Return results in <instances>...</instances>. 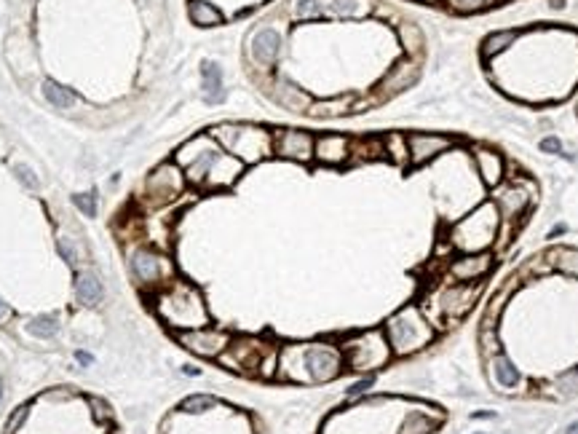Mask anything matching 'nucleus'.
I'll list each match as a JSON object with an SVG mask.
<instances>
[{
	"label": "nucleus",
	"mask_w": 578,
	"mask_h": 434,
	"mask_svg": "<svg viewBox=\"0 0 578 434\" xmlns=\"http://www.w3.org/2000/svg\"><path fill=\"white\" fill-rule=\"evenodd\" d=\"M340 348L330 343H289L278 351L276 376L295 383H327L343 370Z\"/></svg>",
	"instance_id": "f257e3e1"
},
{
	"label": "nucleus",
	"mask_w": 578,
	"mask_h": 434,
	"mask_svg": "<svg viewBox=\"0 0 578 434\" xmlns=\"http://www.w3.org/2000/svg\"><path fill=\"white\" fill-rule=\"evenodd\" d=\"M156 311L158 316L174 327L179 333L185 330H199L209 324V311L204 306L201 292L188 281H169L167 287L156 295Z\"/></svg>",
	"instance_id": "f03ea898"
},
{
	"label": "nucleus",
	"mask_w": 578,
	"mask_h": 434,
	"mask_svg": "<svg viewBox=\"0 0 578 434\" xmlns=\"http://www.w3.org/2000/svg\"><path fill=\"white\" fill-rule=\"evenodd\" d=\"M228 370H236L241 376H263L270 378L276 373L278 351L276 346L266 343L263 338H252V335H241V338H231V343L223 354L217 356Z\"/></svg>",
	"instance_id": "7ed1b4c3"
},
{
	"label": "nucleus",
	"mask_w": 578,
	"mask_h": 434,
	"mask_svg": "<svg viewBox=\"0 0 578 434\" xmlns=\"http://www.w3.org/2000/svg\"><path fill=\"white\" fill-rule=\"evenodd\" d=\"M211 137L244 164H257L273 153V134L249 123H220L211 129Z\"/></svg>",
	"instance_id": "20e7f679"
},
{
	"label": "nucleus",
	"mask_w": 578,
	"mask_h": 434,
	"mask_svg": "<svg viewBox=\"0 0 578 434\" xmlns=\"http://www.w3.org/2000/svg\"><path fill=\"white\" fill-rule=\"evenodd\" d=\"M386 338L394 354H412L434 341L431 322L423 316L418 306H404L386 322Z\"/></svg>",
	"instance_id": "39448f33"
},
{
	"label": "nucleus",
	"mask_w": 578,
	"mask_h": 434,
	"mask_svg": "<svg viewBox=\"0 0 578 434\" xmlns=\"http://www.w3.org/2000/svg\"><path fill=\"white\" fill-rule=\"evenodd\" d=\"M340 354H343L345 368L356 370V373H369V370L383 368L394 351H391L386 333L367 330V333L351 335L340 348Z\"/></svg>",
	"instance_id": "423d86ee"
},
{
	"label": "nucleus",
	"mask_w": 578,
	"mask_h": 434,
	"mask_svg": "<svg viewBox=\"0 0 578 434\" xmlns=\"http://www.w3.org/2000/svg\"><path fill=\"white\" fill-rule=\"evenodd\" d=\"M220 153H223V148L217 145V140L211 134H199V137L188 140L177 150V164L185 172V180H188L190 185L204 190L206 177H209L211 167H214V161H217Z\"/></svg>",
	"instance_id": "0eeeda50"
},
{
	"label": "nucleus",
	"mask_w": 578,
	"mask_h": 434,
	"mask_svg": "<svg viewBox=\"0 0 578 434\" xmlns=\"http://www.w3.org/2000/svg\"><path fill=\"white\" fill-rule=\"evenodd\" d=\"M185 185H188L185 172L179 169L177 161H169V164H161V167H156L147 175L142 193H140V201L147 210L167 207V204H172V201H177L182 196Z\"/></svg>",
	"instance_id": "6e6552de"
},
{
	"label": "nucleus",
	"mask_w": 578,
	"mask_h": 434,
	"mask_svg": "<svg viewBox=\"0 0 578 434\" xmlns=\"http://www.w3.org/2000/svg\"><path fill=\"white\" fill-rule=\"evenodd\" d=\"M477 295H479V284L477 287H474V284H458V281L445 284V287H439L431 295L434 314H429L426 319L431 324L456 322V319H461V316L471 309V303L477 301Z\"/></svg>",
	"instance_id": "1a4fd4ad"
},
{
	"label": "nucleus",
	"mask_w": 578,
	"mask_h": 434,
	"mask_svg": "<svg viewBox=\"0 0 578 434\" xmlns=\"http://www.w3.org/2000/svg\"><path fill=\"white\" fill-rule=\"evenodd\" d=\"M132 274L142 287H167L174 279V263L156 247H137L132 252Z\"/></svg>",
	"instance_id": "9d476101"
},
{
	"label": "nucleus",
	"mask_w": 578,
	"mask_h": 434,
	"mask_svg": "<svg viewBox=\"0 0 578 434\" xmlns=\"http://www.w3.org/2000/svg\"><path fill=\"white\" fill-rule=\"evenodd\" d=\"M495 212H498V228L503 231L500 234V242L506 244L509 239L506 236L512 234V228L517 225L520 217H525V212L530 210V193L517 185V182H500L498 188L493 190V201H490Z\"/></svg>",
	"instance_id": "9b49d317"
},
{
	"label": "nucleus",
	"mask_w": 578,
	"mask_h": 434,
	"mask_svg": "<svg viewBox=\"0 0 578 434\" xmlns=\"http://www.w3.org/2000/svg\"><path fill=\"white\" fill-rule=\"evenodd\" d=\"M372 11L369 0H298V19H362Z\"/></svg>",
	"instance_id": "f8f14e48"
},
{
	"label": "nucleus",
	"mask_w": 578,
	"mask_h": 434,
	"mask_svg": "<svg viewBox=\"0 0 578 434\" xmlns=\"http://www.w3.org/2000/svg\"><path fill=\"white\" fill-rule=\"evenodd\" d=\"M177 341L188 351L204 356V359H217L228 348V343H231V335L225 333V330H217V327H199V330L179 333Z\"/></svg>",
	"instance_id": "ddd939ff"
},
{
	"label": "nucleus",
	"mask_w": 578,
	"mask_h": 434,
	"mask_svg": "<svg viewBox=\"0 0 578 434\" xmlns=\"http://www.w3.org/2000/svg\"><path fill=\"white\" fill-rule=\"evenodd\" d=\"M313 143L316 137L300 129H281L273 134V153L287 161H298V164H308L313 158Z\"/></svg>",
	"instance_id": "4468645a"
},
{
	"label": "nucleus",
	"mask_w": 578,
	"mask_h": 434,
	"mask_svg": "<svg viewBox=\"0 0 578 434\" xmlns=\"http://www.w3.org/2000/svg\"><path fill=\"white\" fill-rule=\"evenodd\" d=\"M493 252H466V255L456 257V260H450V266H447V274L453 277V281H458V284H474V281H482V279L488 277L490 271H493Z\"/></svg>",
	"instance_id": "2eb2a0df"
},
{
	"label": "nucleus",
	"mask_w": 578,
	"mask_h": 434,
	"mask_svg": "<svg viewBox=\"0 0 578 434\" xmlns=\"http://www.w3.org/2000/svg\"><path fill=\"white\" fill-rule=\"evenodd\" d=\"M453 145L445 134H429V132H412L407 134V148H410V167H423L439 153H445Z\"/></svg>",
	"instance_id": "dca6fc26"
},
{
	"label": "nucleus",
	"mask_w": 578,
	"mask_h": 434,
	"mask_svg": "<svg viewBox=\"0 0 578 434\" xmlns=\"http://www.w3.org/2000/svg\"><path fill=\"white\" fill-rule=\"evenodd\" d=\"M313 158L324 167H343L351 158V140L343 134H322L313 143Z\"/></svg>",
	"instance_id": "f3484780"
},
{
	"label": "nucleus",
	"mask_w": 578,
	"mask_h": 434,
	"mask_svg": "<svg viewBox=\"0 0 578 434\" xmlns=\"http://www.w3.org/2000/svg\"><path fill=\"white\" fill-rule=\"evenodd\" d=\"M418 76H421V67H418V62L415 59H401V62H396V65L389 70V76L380 81V94H386V97H391V94H396V91H404L410 89L412 83L418 81Z\"/></svg>",
	"instance_id": "a211bd4d"
},
{
	"label": "nucleus",
	"mask_w": 578,
	"mask_h": 434,
	"mask_svg": "<svg viewBox=\"0 0 578 434\" xmlns=\"http://www.w3.org/2000/svg\"><path fill=\"white\" fill-rule=\"evenodd\" d=\"M273 100L284 108V110H292V113H305V110H311V97L305 94L303 89H298L292 81H287V78H278L276 83H273Z\"/></svg>",
	"instance_id": "6ab92c4d"
},
{
	"label": "nucleus",
	"mask_w": 578,
	"mask_h": 434,
	"mask_svg": "<svg viewBox=\"0 0 578 434\" xmlns=\"http://www.w3.org/2000/svg\"><path fill=\"white\" fill-rule=\"evenodd\" d=\"M249 51H252V59H255L257 65H266V67L273 65L278 59V54H281V35H278L276 30H270V27L260 30V33L252 38Z\"/></svg>",
	"instance_id": "aec40b11"
},
{
	"label": "nucleus",
	"mask_w": 578,
	"mask_h": 434,
	"mask_svg": "<svg viewBox=\"0 0 578 434\" xmlns=\"http://www.w3.org/2000/svg\"><path fill=\"white\" fill-rule=\"evenodd\" d=\"M474 161H477L479 177L485 180L488 188H498L503 182V158L500 153L490 150V148H477L474 150Z\"/></svg>",
	"instance_id": "412c9836"
},
{
	"label": "nucleus",
	"mask_w": 578,
	"mask_h": 434,
	"mask_svg": "<svg viewBox=\"0 0 578 434\" xmlns=\"http://www.w3.org/2000/svg\"><path fill=\"white\" fill-rule=\"evenodd\" d=\"M201 76H204V97L206 102H220L225 97L223 91V73L214 62H204L201 67Z\"/></svg>",
	"instance_id": "4be33fe9"
},
{
	"label": "nucleus",
	"mask_w": 578,
	"mask_h": 434,
	"mask_svg": "<svg viewBox=\"0 0 578 434\" xmlns=\"http://www.w3.org/2000/svg\"><path fill=\"white\" fill-rule=\"evenodd\" d=\"M190 19L199 27H217V24H223V14L209 0H193L190 3Z\"/></svg>",
	"instance_id": "5701e85b"
},
{
	"label": "nucleus",
	"mask_w": 578,
	"mask_h": 434,
	"mask_svg": "<svg viewBox=\"0 0 578 434\" xmlns=\"http://www.w3.org/2000/svg\"><path fill=\"white\" fill-rule=\"evenodd\" d=\"M75 289H78V301L83 303V306H100L102 295H105L102 281L94 277V274H80Z\"/></svg>",
	"instance_id": "b1692460"
},
{
	"label": "nucleus",
	"mask_w": 578,
	"mask_h": 434,
	"mask_svg": "<svg viewBox=\"0 0 578 434\" xmlns=\"http://www.w3.org/2000/svg\"><path fill=\"white\" fill-rule=\"evenodd\" d=\"M439 423H442V415H439V418H431L429 413H410V415L401 421L399 434H431Z\"/></svg>",
	"instance_id": "393cba45"
},
{
	"label": "nucleus",
	"mask_w": 578,
	"mask_h": 434,
	"mask_svg": "<svg viewBox=\"0 0 578 434\" xmlns=\"http://www.w3.org/2000/svg\"><path fill=\"white\" fill-rule=\"evenodd\" d=\"M383 153L394 161V164H410V148H407V137L404 134L391 132L389 137H383Z\"/></svg>",
	"instance_id": "a878e982"
},
{
	"label": "nucleus",
	"mask_w": 578,
	"mask_h": 434,
	"mask_svg": "<svg viewBox=\"0 0 578 434\" xmlns=\"http://www.w3.org/2000/svg\"><path fill=\"white\" fill-rule=\"evenodd\" d=\"M493 376H495V381H498L500 386H506V389H512V386H517L520 383V370L512 365V359L509 356H493Z\"/></svg>",
	"instance_id": "bb28decb"
},
{
	"label": "nucleus",
	"mask_w": 578,
	"mask_h": 434,
	"mask_svg": "<svg viewBox=\"0 0 578 434\" xmlns=\"http://www.w3.org/2000/svg\"><path fill=\"white\" fill-rule=\"evenodd\" d=\"M549 257H552V263H555L557 271H562V274H567V277L578 279V249L559 247V249H552Z\"/></svg>",
	"instance_id": "cd10ccee"
},
{
	"label": "nucleus",
	"mask_w": 578,
	"mask_h": 434,
	"mask_svg": "<svg viewBox=\"0 0 578 434\" xmlns=\"http://www.w3.org/2000/svg\"><path fill=\"white\" fill-rule=\"evenodd\" d=\"M517 30H500V33H493V35H488V41L482 43V54L488 56H495V54H500V51H506L509 46L517 41Z\"/></svg>",
	"instance_id": "c85d7f7f"
},
{
	"label": "nucleus",
	"mask_w": 578,
	"mask_h": 434,
	"mask_svg": "<svg viewBox=\"0 0 578 434\" xmlns=\"http://www.w3.org/2000/svg\"><path fill=\"white\" fill-rule=\"evenodd\" d=\"M354 105V97H337V100H324V102H313L311 105V115H343V113L351 110Z\"/></svg>",
	"instance_id": "c756f323"
},
{
	"label": "nucleus",
	"mask_w": 578,
	"mask_h": 434,
	"mask_svg": "<svg viewBox=\"0 0 578 434\" xmlns=\"http://www.w3.org/2000/svg\"><path fill=\"white\" fill-rule=\"evenodd\" d=\"M43 94H46V100L51 102L54 108H70V105L75 102V94H73L70 89H65V86L54 83V81H46Z\"/></svg>",
	"instance_id": "7c9ffc66"
},
{
	"label": "nucleus",
	"mask_w": 578,
	"mask_h": 434,
	"mask_svg": "<svg viewBox=\"0 0 578 434\" xmlns=\"http://www.w3.org/2000/svg\"><path fill=\"white\" fill-rule=\"evenodd\" d=\"M399 38H401V46L410 51V54H421L423 51V33L418 24H401L399 27Z\"/></svg>",
	"instance_id": "2f4dec72"
},
{
	"label": "nucleus",
	"mask_w": 578,
	"mask_h": 434,
	"mask_svg": "<svg viewBox=\"0 0 578 434\" xmlns=\"http://www.w3.org/2000/svg\"><path fill=\"white\" fill-rule=\"evenodd\" d=\"M356 153V158L359 161H372V158H380V156H386L383 153V140H362V143H354L351 145V156Z\"/></svg>",
	"instance_id": "473e14b6"
},
{
	"label": "nucleus",
	"mask_w": 578,
	"mask_h": 434,
	"mask_svg": "<svg viewBox=\"0 0 578 434\" xmlns=\"http://www.w3.org/2000/svg\"><path fill=\"white\" fill-rule=\"evenodd\" d=\"M214 405H217V400H214V397H209V394H193V397H188V400H182L179 410L190 413V415H199V413L211 410Z\"/></svg>",
	"instance_id": "72a5a7b5"
},
{
	"label": "nucleus",
	"mask_w": 578,
	"mask_h": 434,
	"mask_svg": "<svg viewBox=\"0 0 578 434\" xmlns=\"http://www.w3.org/2000/svg\"><path fill=\"white\" fill-rule=\"evenodd\" d=\"M56 330H59V322L54 316H35L30 322V333L38 335V338H51Z\"/></svg>",
	"instance_id": "f704fd0d"
},
{
	"label": "nucleus",
	"mask_w": 578,
	"mask_h": 434,
	"mask_svg": "<svg viewBox=\"0 0 578 434\" xmlns=\"http://www.w3.org/2000/svg\"><path fill=\"white\" fill-rule=\"evenodd\" d=\"M447 3H450V9L458 14H474L490 6V0H447Z\"/></svg>",
	"instance_id": "c9c22d12"
},
{
	"label": "nucleus",
	"mask_w": 578,
	"mask_h": 434,
	"mask_svg": "<svg viewBox=\"0 0 578 434\" xmlns=\"http://www.w3.org/2000/svg\"><path fill=\"white\" fill-rule=\"evenodd\" d=\"M59 255L65 257L67 263H70V266H78V260H80V252H78V247H75V242H73V239H67V236H62V239H59Z\"/></svg>",
	"instance_id": "e433bc0d"
},
{
	"label": "nucleus",
	"mask_w": 578,
	"mask_h": 434,
	"mask_svg": "<svg viewBox=\"0 0 578 434\" xmlns=\"http://www.w3.org/2000/svg\"><path fill=\"white\" fill-rule=\"evenodd\" d=\"M75 207H78L83 215L94 217V215H97V193H80V196H75Z\"/></svg>",
	"instance_id": "4c0bfd02"
},
{
	"label": "nucleus",
	"mask_w": 578,
	"mask_h": 434,
	"mask_svg": "<svg viewBox=\"0 0 578 434\" xmlns=\"http://www.w3.org/2000/svg\"><path fill=\"white\" fill-rule=\"evenodd\" d=\"M89 405L94 408V418H97V421H110V408H107V402L91 397Z\"/></svg>",
	"instance_id": "58836bf2"
},
{
	"label": "nucleus",
	"mask_w": 578,
	"mask_h": 434,
	"mask_svg": "<svg viewBox=\"0 0 578 434\" xmlns=\"http://www.w3.org/2000/svg\"><path fill=\"white\" fill-rule=\"evenodd\" d=\"M372 383H375V378H372V376H367V378H362V381H359V383H354V386L348 389V397H359V394H364V391H367L369 386H372Z\"/></svg>",
	"instance_id": "ea45409f"
},
{
	"label": "nucleus",
	"mask_w": 578,
	"mask_h": 434,
	"mask_svg": "<svg viewBox=\"0 0 578 434\" xmlns=\"http://www.w3.org/2000/svg\"><path fill=\"white\" fill-rule=\"evenodd\" d=\"M16 175H19V180H22L27 188H35L38 185V180L33 177V172H30V167H24V164H19L16 167Z\"/></svg>",
	"instance_id": "a19ab883"
},
{
	"label": "nucleus",
	"mask_w": 578,
	"mask_h": 434,
	"mask_svg": "<svg viewBox=\"0 0 578 434\" xmlns=\"http://www.w3.org/2000/svg\"><path fill=\"white\" fill-rule=\"evenodd\" d=\"M24 415H27V408H19V410L14 413L11 418H9V432H16V429H19V426H22Z\"/></svg>",
	"instance_id": "79ce46f5"
},
{
	"label": "nucleus",
	"mask_w": 578,
	"mask_h": 434,
	"mask_svg": "<svg viewBox=\"0 0 578 434\" xmlns=\"http://www.w3.org/2000/svg\"><path fill=\"white\" fill-rule=\"evenodd\" d=\"M541 148L549 150V153H562V143H559L557 137H546L544 143H541Z\"/></svg>",
	"instance_id": "37998d69"
},
{
	"label": "nucleus",
	"mask_w": 578,
	"mask_h": 434,
	"mask_svg": "<svg viewBox=\"0 0 578 434\" xmlns=\"http://www.w3.org/2000/svg\"><path fill=\"white\" fill-rule=\"evenodd\" d=\"M78 362H83V365H89L91 356H89V354H80V351H78Z\"/></svg>",
	"instance_id": "c03bdc74"
},
{
	"label": "nucleus",
	"mask_w": 578,
	"mask_h": 434,
	"mask_svg": "<svg viewBox=\"0 0 578 434\" xmlns=\"http://www.w3.org/2000/svg\"><path fill=\"white\" fill-rule=\"evenodd\" d=\"M565 434H578V421L576 423H570V426H567V432Z\"/></svg>",
	"instance_id": "a18cd8bd"
},
{
	"label": "nucleus",
	"mask_w": 578,
	"mask_h": 434,
	"mask_svg": "<svg viewBox=\"0 0 578 434\" xmlns=\"http://www.w3.org/2000/svg\"><path fill=\"white\" fill-rule=\"evenodd\" d=\"M565 6V0H552V9H562Z\"/></svg>",
	"instance_id": "49530a36"
},
{
	"label": "nucleus",
	"mask_w": 578,
	"mask_h": 434,
	"mask_svg": "<svg viewBox=\"0 0 578 434\" xmlns=\"http://www.w3.org/2000/svg\"><path fill=\"white\" fill-rule=\"evenodd\" d=\"M6 314H9V309H6V303L0 301V316H6Z\"/></svg>",
	"instance_id": "de8ad7c7"
},
{
	"label": "nucleus",
	"mask_w": 578,
	"mask_h": 434,
	"mask_svg": "<svg viewBox=\"0 0 578 434\" xmlns=\"http://www.w3.org/2000/svg\"><path fill=\"white\" fill-rule=\"evenodd\" d=\"M0 400H3V381H0Z\"/></svg>",
	"instance_id": "09e8293b"
}]
</instances>
